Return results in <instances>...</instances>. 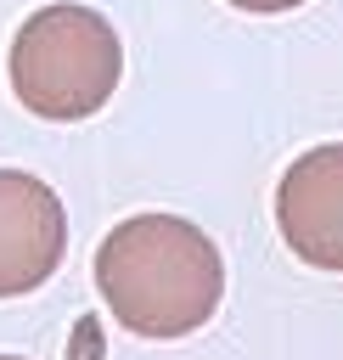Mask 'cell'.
Listing matches in <instances>:
<instances>
[{
    "label": "cell",
    "instance_id": "cell-5",
    "mask_svg": "<svg viewBox=\"0 0 343 360\" xmlns=\"http://www.w3.org/2000/svg\"><path fill=\"white\" fill-rule=\"evenodd\" d=\"M236 11H253V17H281V11H298L304 0H225Z\"/></svg>",
    "mask_w": 343,
    "mask_h": 360
},
{
    "label": "cell",
    "instance_id": "cell-4",
    "mask_svg": "<svg viewBox=\"0 0 343 360\" xmlns=\"http://www.w3.org/2000/svg\"><path fill=\"white\" fill-rule=\"evenodd\" d=\"M281 242L309 270H343V141L309 146L276 186Z\"/></svg>",
    "mask_w": 343,
    "mask_h": 360
},
{
    "label": "cell",
    "instance_id": "cell-2",
    "mask_svg": "<svg viewBox=\"0 0 343 360\" xmlns=\"http://www.w3.org/2000/svg\"><path fill=\"white\" fill-rule=\"evenodd\" d=\"M6 79L34 118L79 124L112 101L124 79V39L96 6L56 0L22 17V28L11 34Z\"/></svg>",
    "mask_w": 343,
    "mask_h": 360
},
{
    "label": "cell",
    "instance_id": "cell-6",
    "mask_svg": "<svg viewBox=\"0 0 343 360\" xmlns=\"http://www.w3.org/2000/svg\"><path fill=\"white\" fill-rule=\"evenodd\" d=\"M101 349H96V321H79V332H73V360H96Z\"/></svg>",
    "mask_w": 343,
    "mask_h": 360
},
{
    "label": "cell",
    "instance_id": "cell-3",
    "mask_svg": "<svg viewBox=\"0 0 343 360\" xmlns=\"http://www.w3.org/2000/svg\"><path fill=\"white\" fill-rule=\"evenodd\" d=\"M62 253H67L62 197L28 169H0V298H22L39 281H51Z\"/></svg>",
    "mask_w": 343,
    "mask_h": 360
},
{
    "label": "cell",
    "instance_id": "cell-7",
    "mask_svg": "<svg viewBox=\"0 0 343 360\" xmlns=\"http://www.w3.org/2000/svg\"><path fill=\"white\" fill-rule=\"evenodd\" d=\"M0 360H22V354H0Z\"/></svg>",
    "mask_w": 343,
    "mask_h": 360
},
{
    "label": "cell",
    "instance_id": "cell-1",
    "mask_svg": "<svg viewBox=\"0 0 343 360\" xmlns=\"http://www.w3.org/2000/svg\"><path fill=\"white\" fill-rule=\"evenodd\" d=\"M96 287L124 332L157 343L191 338L225 298V259L180 214H129L96 248Z\"/></svg>",
    "mask_w": 343,
    "mask_h": 360
}]
</instances>
